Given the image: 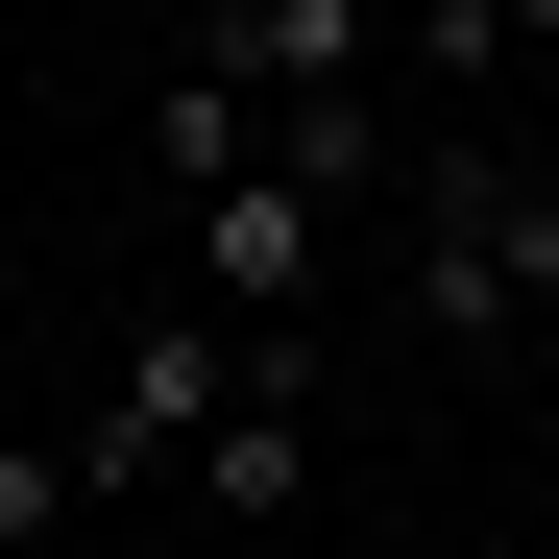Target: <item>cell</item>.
<instances>
[{
  "label": "cell",
  "mask_w": 559,
  "mask_h": 559,
  "mask_svg": "<svg viewBox=\"0 0 559 559\" xmlns=\"http://www.w3.org/2000/svg\"><path fill=\"white\" fill-rule=\"evenodd\" d=\"M243 170H267V98H243V73L195 49V73H170V98H146V195L195 219V195H243Z\"/></svg>",
  "instance_id": "cell-5"
},
{
  "label": "cell",
  "mask_w": 559,
  "mask_h": 559,
  "mask_svg": "<svg viewBox=\"0 0 559 559\" xmlns=\"http://www.w3.org/2000/svg\"><path fill=\"white\" fill-rule=\"evenodd\" d=\"M414 317H438V365H511L535 317H559V170L511 146V122H414Z\"/></svg>",
  "instance_id": "cell-1"
},
{
  "label": "cell",
  "mask_w": 559,
  "mask_h": 559,
  "mask_svg": "<svg viewBox=\"0 0 559 559\" xmlns=\"http://www.w3.org/2000/svg\"><path fill=\"white\" fill-rule=\"evenodd\" d=\"M487 25H511V73H559V0H487Z\"/></svg>",
  "instance_id": "cell-7"
},
{
  "label": "cell",
  "mask_w": 559,
  "mask_h": 559,
  "mask_svg": "<svg viewBox=\"0 0 559 559\" xmlns=\"http://www.w3.org/2000/svg\"><path fill=\"white\" fill-rule=\"evenodd\" d=\"M219 73H243L267 122H390V98H414L390 0H219Z\"/></svg>",
  "instance_id": "cell-3"
},
{
  "label": "cell",
  "mask_w": 559,
  "mask_h": 559,
  "mask_svg": "<svg viewBox=\"0 0 559 559\" xmlns=\"http://www.w3.org/2000/svg\"><path fill=\"white\" fill-rule=\"evenodd\" d=\"M267 390V341L219 317V293H170V317H122V390L73 414V511H146V487H195V438Z\"/></svg>",
  "instance_id": "cell-2"
},
{
  "label": "cell",
  "mask_w": 559,
  "mask_h": 559,
  "mask_svg": "<svg viewBox=\"0 0 559 559\" xmlns=\"http://www.w3.org/2000/svg\"><path fill=\"white\" fill-rule=\"evenodd\" d=\"M170 243H195V293H219L243 341H293V317H317V267H341V219L293 195V170H243V195H195Z\"/></svg>",
  "instance_id": "cell-4"
},
{
  "label": "cell",
  "mask_w": 559,
  "mask_h": 559,
  "mask_svg": "<svg viewBox=\"0 0 559 559\" xmlns=\"http://www.w3.org/2000/svg\"><path fill=\"white\" fill-rule=\"evenodd\" d=\"M73 535V438H0V559H49Z\"/></svg>",
  "instance_id": "cell-6"
}]
</instances>
